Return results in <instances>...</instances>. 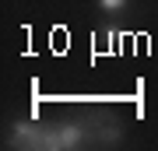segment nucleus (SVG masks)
<instances>
[{
    "label": "nucleus",
    "instance_id": "obj_3",
    "mask_svg": "<svg viewBox=\"0 0 158 151\" xmlns=\"http://www.w3.org/2000/svg\"><path fill=\"white\" fill-rule=\"evenodd\" d=\"M95 4H98V11H102V14L116 18V14H123L127 7H130V0H95Z\"/></svg>",
    "mask_w": 158,
    "mask_h": 151
},
{
    "label": "nucleus",
    "instance_id": "obj_2",
    "mask_svg": "<svg viewBox=\"0 0 158 151\" xmlns=\"http://www.w3.org/2000/svg\"><path fill=\"white\" fill-rule=\"evenodd\" d=\"M42 134L46 130L39 123H32V120H18L11 127V134H7V148H42Z\"/></svg>",
    "mask_w": 158,
    "mask_h": 151
},
{
    "label": "nucleus",
    "instance_id": "obj_1",
    "mask_svg": "<svg viewBox=\"0 0 158 151\" xmlns=\"http://www.w3.org/2000/svg\"><path fill=\"white\" fill-rule=\"evenodd\" d=\"M88 137H91L88 123L67 120V123H60V127H53V130L42 134V148H49V151H74V148H85Z\"/></svg>",
    "mask_w": 158,
    "mask_h": 151
}]
</instances>
